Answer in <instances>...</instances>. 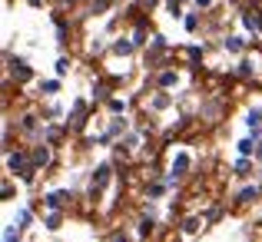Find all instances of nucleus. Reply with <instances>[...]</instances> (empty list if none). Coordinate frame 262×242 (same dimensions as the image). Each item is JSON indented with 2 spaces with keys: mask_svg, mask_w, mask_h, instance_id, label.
I'll use <instances>...</instances> for the list:
<instances>
[{
  "mask_svg": "<svg viewBox=\"0 0 262 242\" xmlns=\"http://www.w3.org/2000/svg\"><path fill=\"white\" fill-rule=\"evenodd\" d=\"M186 57H189V60H199V57H203V47H186Z\"/></svg>",
  "mask_w": 262,
  "mask_h": 242,
  "instance_id": "b1692460",
  "label": "nucleus"
},
{
  "mask_svg": "<svg viewBox=\"0 0 262 242\" xmlns=\"http://www.w3.org/2000/svg\"><path fill=\"white\" fill-rule=\"evenodd\" d=\"M259 196H262V186H246V189L236 192V206H249V203H256Z\"/></svg>",
  "mask_w": 262,
  "mask_h": 242,
  "instance_id": "423d86ee",
  "label": "nucleus"
},
{
  "mask_svg": "<svg viewBox=\"0 0 262 242\" xmlns=\"http://www.w3.org/2000/svg\"><path fill=\"white\" fill-rule=\"evenodd\" d=\"M196 7H203V10H206V7H212V0H196Z\"/></svg>",
  "mask_w": 262,
  "mask_h": 242,
  "instance_id": "a878e982",
  "label": "nucleus"
},
{
  "mask_svg": "<svg viewBox=\"0 0 262 242\" xmlns=\"http://www.w3.org/2000/svg\"><path fill=\"white\" fill-rule=\"evenodd\" d=\"M40 93H43V96L60 93V80H40Z\"/></svg>",
  "mask_w": 262,
  "mask_h": 242,
  "instance_id": "9b49d317",
  "label": "nucleus"
},
{
  "mask_svg": "<svg viewBox=\"0 0 262 242\" xmlns=\"http://www.w3.org/2000/svg\"><path fill=\"white\" fill-rule=\"evenodd\" d=\"M153 226H156L153 219H143V223L136 226V236H149V232H153Z\"/></svg>",
  "mask_w": 262,
  "mask_h": 242,
  "instance_id": "6ab92c4d",
  "label": "nucleus"
},
{
  "mask_svg": "<svg viewBox=\"0 0 262 242\" xmlns=\"http://www.w3.org/2000/svg\"><path fill=\"white\" fill-rule=\"evenodd\" d=\"M252 73H256V70H252V63H249V60H243V63H239V77H246V80H249Z\"/></svg>",
  "mask_w": 262,
  "mask_h": 242,
  "instance_id": "5701e85b",
  "label": "nucleus"
},
{
  "mask_svg": "<svg viewBox=\"0 0 262 242\" xmlns=\"http://www.w3.org/2000/svg\"><path fill=\"white\" fill-rule=\"evenodd\" d=\"M106 106H110V113L123 116V109H126V103H123V100H106Z\"/></svg>",
  "mask_w": 262,
  "mask_h": 242,
  "instance_id": "412c9836",
  "label": "nucleus"
},
{
  "mask_svg": "<svg viewBox=\"0 0 262 242\" xmlns=\"http://www.w3.org/2000/svg\"><path fill=\"white\" fill-rule=\"evenodd\" d=\"M53 160V153H50V146L47 143H40V146H33V153H30V163H33V169H47Z\"/></svg>",
  "mask_w": 262,
  "mask_h": 242,
  "instance_id": "20e7f679",
  "label": "nucleus"
},
{
  "mask_svg": "<svg viewBox=\"0 0 262 242\" xmlns=\"http://www.w3.org/2000/svg\"><path fill=\"white\" fill-rule=\"evenodd\" d=\"M256 160H262V140H259V146H256Z\"/></svg>",
  "mask_w": 262,
  "mask_h": 242,
  "instance_id": "bb28decb",
  "label": "nucleus"
},
{
  "mask_svg": "<svg viewBox=\"0 0 262 242\" xmlns=\"http://www.w3.org/2000/svg\"><path fill=\"white\" fill-rule=\"evenodd\" d=\"M256 146H259V143L252 140V136H246V140H239V156H256Z\"/></svg>",
  "mask_w": 262,
  "mask_h": 242,
  "instance_id": "6e6552de",
  "label": "nucleus"
},
{
  "mask_svg": "<svg viewBox=\"0 0 262 242\" xmlns=\"http://www.w3.org/2000/svg\"><path fill=\"white\" fill-rule=\"evenodd\" d=\"M246 126H249V129H252V126H262V109H259V106L249 109V116H246Z\"/></svg>",
  "mask_w": 262,
  "mask_h": 242,
  "instance_id": "4468645a",
  "label": "nucleus"
},
{
  "mask_svg": "<svg viewBox=\"0 0 262 242\" xmlns=\"http://www.w3.org/2000/svg\"><path fill=\"white\" fill-rule=\"evenodd\" d=\"M223 47H226L229 53H239V50H243V40H239V37H226V40H223Z\"/></svg>",
  "mask_w": 262,
  "mask_h": 242,
  "instance_id": "dca6fc26",
  "label": "nucleus"
},
{
  "mask_svg": "<svg viewBox=\"0 0 262 242\" xmlns=\"http://www.w3.org/2000/svg\"><path fill=\"white\" fill-rule=\"evenodd\" d=\"M199 226H203V223H199L196 216H186V219H183V232H186V236H196Z\"/></svg>",
  "mask_w": 262,
  "mask_h": 242,
  "instance_id": "9d476101",
  "label": "nucleus"
},
{
  "mask_svg": "<svg viewBox=\"0 0 262 242\" xmlns=\"http://www.w3.org/2000/svg\"><path fill=\"white\" fill-rule=\"evenodd\" d=\"M189 166H192V160L186 153H176V160H173V166H169V172H166V179H163V183L166 186H173L176 179H183L186 172H189Z\"/></svg>",
  "mask_w": 262,
  "mask_h": 242,
  "instance_id": "f257e3e1",
  "label": "nucleus"
},
{
  "mask_svg": "<svg viewBox=\"0 0 262 242\" xmlns=\"http://www.w3.org/2000/svg\"><path fill=\"white\" fill-rule=\"evenodd\" d=\"M93 100H106V83H103V80L93 83Z\"/></svg>",
  "mask_w": 262,
  "mask_h": 242,
  "instance_id": "aec40b11",
  "label": "nucleus"
},
{
  "mask_svg": "<svg viewBox=\"0 0 262 242\" xmlns=\"http://www.w3.org/2000/svg\"><path fill=\"white\" fill-rule=\"evenodd\" d=\"M183 27H186L189 33H196V30H199V17H196V13H183Z\"/></svg>",
  "mask_w": 262,
  "mask_h": 242,
  "instance_id": "ddd939ff",
  "label": "nucleus"
},
{
  "mask_svg": "<svg viewBox=\"0 0 262 242\" xmlns=\"http://www.w3.org/2000/svg\"><path fill=\"white\" fill-rule=\"evenodd\" d=\"M30 223H33V212H30V209H17V216H13V226H20V229H27Z\"/></svg>",
  "mask_w": 262,
  "mask_h": 242,
  "instance_id": "1a4fd4ad",
  "label": "nucleus"
},
{
  "mask_svg": "<svg viewBox=\"0 0 262 242\" xmlns=\"http://www.w3.org/2000/svg\"><path fill=\"white\" fill-rule=\"evenodd\" d=\"M20 129H24V133H37V116H27V120L20 123Z\"/></svg>",
  "mask_w": 262,
  "mask_h": 242,
  "instance_id": "4be33fe9",
  "label": "nucleus"
},
{
  "mask_svg": "<svg viewBox=\"0 0 262 242\" xmlns=\"http://www.w3.org/2000/svg\"><path fill=\"white\" fill-rule=\"evenodd\" d=\"M110 50H113L116 57H129V53H136V50H140V47L133 43V37H116L113 43H110Z\"/></svg>",
  "mask_w": 262,
  "mask_h": 242,
  "instance_id": "39448f33",
  "label": "nucleus"
},
{
  "mask_svg": "<svg viewBox=\"0 0 262 242\" xmlns=\"http://www.w3.org/2000/svg\"><path fill=\"white\" fill-rule=\"evenodd\" d=\"M176 80H179V73H176V70H163L160 77H156V83H160V90H169V86H176Z\"/></svg>",
  "mask_w": 262,
  "mask_h": 242,
  "instance_id": "0eeeda50",
  "label": "nucleus"
},
{
  "mask_svg": "<svg viewBox=\"0 0 262 242\" xmlns=\"http://www.w3.org/2000/svg\"><path fill=\"white\" fill-rule=\"evenodd\" d=\"M67 70H70V57H60L57 67H53V73H57V77H67Z\"/></svg>",
  "mask_w": 262,
  "mask_h": 242,
  "instance_id": "a211bd4d",
  "label": "nucleus"
},
{
  "mask_svg": "<svg viewBox=\"0 0 262 242\" xmlns=\"http://www.w3.org/2000/svg\"><path fill=\"white\" fill-rule=\"evenodd\" d=\"M169 103H173V96H166V93H156L153 96V109H166Z\"/></svg>",
  "mask_w": 262,
  "mask_h": 242,
  "instance_id": "f3484780",
  "label": "nucleus"
},
{
  "mask_svg": "<svg viewBox=\"0 0 262 242\" xmlns=\"http://www.w3.org/2000/svg\"><path fill=\"white\" fill-rule=\"evenodd\" d=\"M232 172H239V176H249V172H252V156H243V160L232 166Z\"/></svg>",
  "mask_w": 262,
  "mask_h": 242,
  "instance_id": "f8f14e48",
  "label": "nucleus"
},
{
  "mask_svg": "<svg viewBox=\"0 0 262 242\" xmlns=\"http://www.w3.org/2000/svg\"><path fill=\"white\" fill-rule=\"evenodd\" d=\"M110 242H129V236H123V232H113V236H110Z\"/></svg>",
  "mask_w": 262,
  "mask_h": 242,
  "instance_id": "393cba45",
  "label": "nucleus"
},
{
  "mask_svg": "<svg viewBox=\"0 0 262 242\" xmlns=\"http://www.w3.org/2000/svg\"><path fill=\"white\" fill-rule=\"evenodd\" d=\"M67 203H70V189H53V192H47V199H43V206L53 209V212H60Z\"/></svg>",
  "mask_w": 262,
  "mask_h": 242,
  "instance_id": "7ed1b4c3",
  "label": "nucleus"
},
{
  "mask_svg": "<svg viewBox=\"0 0 262 242\" xmlns=\"http://www.w3.org/2000/svg\"><path fill=\"white\" fill-rule=\"evenodd\" d=\"M110 172H113V166H110V163H100V166H96L93 176H90V192H100L103 186L110 183Z\"/></svg>",
  "mask_w": 262,
  "mask_h": 242,
  "instance_id": "f03ea898",
  "label": "nucleus"
},
{
  "mask_svg": "<svg viewBox=\"0 0 262 242\" xmlns=\"http://www.w3.org/2000/svg\"><path fill=\"white\" fill-rule=\"evenodd\" d=\"M4 242H20V226H7V229H4Z\"/></svg>",
  "mask_w": 262,
  "mask_h": 242,
  "instance_id": "2eb2a0df",
  "label": "nucleus"
}]
</instances>
